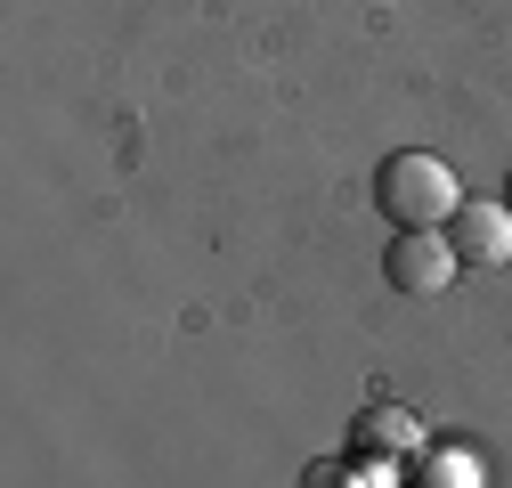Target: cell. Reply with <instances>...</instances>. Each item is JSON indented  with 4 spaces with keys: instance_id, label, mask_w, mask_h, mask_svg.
I'll return each mask as SVG.
<instances>
[{
    "instance_id": "3",
    "label": "cell",
    "mask_w": 512,
    "mask_h": 488,
    "mask_svg": "<svg viewBox=\"0 0 512 488\" xmlns=\"http://www.w3.org/2000/svg\"><path fill=\"white\" fill-rule=\"evenodd\" d=\"M447 244H456V261H480V269L512 261V204H496V196H464V212L447 220Z\"/></svg>"
},
{
    "instance_id": "5",
    "label": "cell",
    "mask_w": 512,
    "mask_h": 488,
    "mask_svg": "<svg viewBox=\"0 0 512 488\" xmlns=\"http://www.w3.org/2000/svg\"><path fill=\"white\" fill-rule=\"evenodd\" d=\"M504 204H512V179H504Z\"/></svg>"
},
{
    "instance_id": "4",
    "label": "cell",
    "mask_w": 512,
    "mask_h": 488,
    "mask_svg": "<svg viewBox=\"0 0 512 488\" xmlns=\"http://www.w3.org/2000/svg\"><path fill=\"white\" fill-rule=\"evenodd\" d=\"M350 440H358V456H423V423L407 407H366L350 423Z\"/></svg>"
},
{
    "instance_id": "1",
    "label": "cell",
    "mask_w": 512,
    "mask_h": 488,
    "mask_svg": "<svg viewBox=\"0 0 512 488\" xmlns=\"http://www.w3.org/2000/svg\"><path fill=\"white\" fill-rule=\"evenodd\" d=\"M374 204H382V220L391 228H447L464 212V188H456V171H447L439 155H391L374 171Z\"/></svg>"
},
{
    "instance_id": "2",
    "label": "cell",
    "mask_w": 512,
    "mask_h": 488,
    "mask_svg": "<svg viewBox=\"0 0 512 488\" xmlns=\"http://www.w3.org/2000/svg\"><path fill=\"white\" fill-rule=\"evenodd\" d=\"M456 244H447L439 228H399V244H391V253H382V277H391L407 301H431V293H447V285H456Z\"/></svg>"
}]
</instances>
